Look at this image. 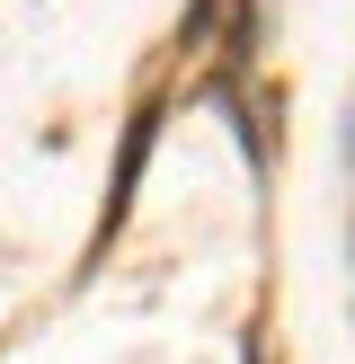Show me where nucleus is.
Here are the masks:
<instances>
[]
</instances>
